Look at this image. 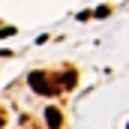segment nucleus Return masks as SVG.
I'll list each match as a JSON object with an SVG mask.
<instances>
[{
	"label": "nucleus",
	"instance_id": "nucleus-2",
	"mask_svg": "<svg viewBox=\"0 0 129 129\" xmlns=\"http://www.w3.org/2000/svg\"><path fill=\"white\" fill-rule=\"evenodd\" d=\"M45 120H48V129H60L63 126V114L57 108H45Z\"/></svg>",
	"mask_w": 129,
	"mask_h": 129
},
{
	"label": "nucleus",
	"instance_id": "nucleus-6",
	"mask_svg": "<svg viewBox=\"0 0 129 129\" xmlns=\"http://www.w3.org/2000/svg\"><path fill=\"white\" fill-rule=\"evenodd\" d=\"M0 126H6V111L0 108Z\"/></svg>",
	"mask_w": 129,
	"mask_h": 129
},
{
	"label": "nucleus",
	"instance_id": "nucleus-3",
	"mask_svg": "<svg viewBox=\"0 0 129 129\" xmlns=\"http://www.w3.org/2000/svg\"><path fill=\"white\" fill-rule=\"evenodd\" d=\"M75 84H78V75H75V69L63 72V75H60V81H57V87H60V90H72Z\"/></svg>",
	"mask_w": 129,
	"mask_h": 129
},
{
	"label": "nucleus",
	"instance_id": "nucleus-4",
	"mask_svg": "<svg viewBox=\"0 0 129 129\" xmlns=\"http://www.w3.org/2000/svg\"><path fill=\"white\" fill-rule=\"evenodd\" d=\"M108 12H111V9H108V6H99L96 12H93V15H96V18H105V15H108Z\"/></svg>",
	"mask_w": 129,
	"mask_h": 129
},
{
	"label": "nucleus",
	"instance_id": "nucleus-7",
	"mask_svg": "<svg viewBox=\"0 0 129 129\" xmlns=\"http://www.w3.org/2000/svg\"><path fill=\"white\" fill-rule=\"evenodd\" d=\"M126 129H129V126H126Z\"/></svg>",
	"mask_w": 129,
	"mask_h": 129
},
{
	"label": "nucleus",
	"instance_id": "nucleus-1",
	"mask_svg": "<svg viewBox=\"0 0 129 129\" xmlns=\"http://www.w3.org/2000/svg\"><path fill=\"white\" fill-rule=\"evenodd\" d=\"M30 87L39 93V96H54V93H60V87H57V81H54V75H48V72H30Z\"/></svg>",
	"mask_w": 129,
	"mask_h": 129
},
{
	"label": "nucleus",
	"instance_id": "nucleus-5",
	"mask_svg": "<svg viewBox=\"0 0 129 129\" xmlns=\"http://www.w3.org/2000/svg\"><path fill=\"white\" fill-rule=\"evenodd\" d=\"M12 33H15L12 27H3V30H0V39H3V36H12Z\"/></svg>",
	"mask_w": 129,
	"mask_h": 129
}]
</instances>
